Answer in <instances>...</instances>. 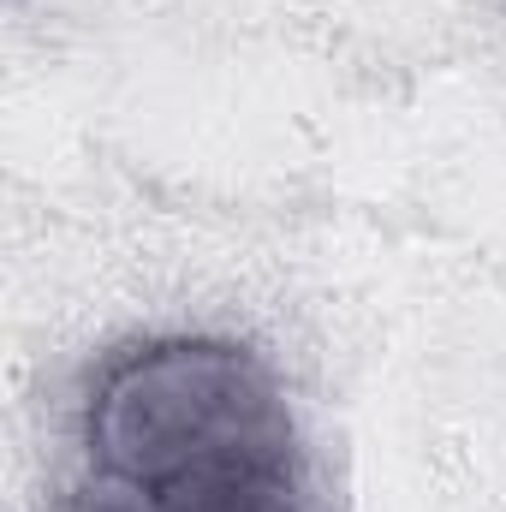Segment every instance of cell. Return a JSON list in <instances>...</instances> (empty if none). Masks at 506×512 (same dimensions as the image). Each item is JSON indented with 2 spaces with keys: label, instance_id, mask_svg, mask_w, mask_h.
I'll return each mask as SVG.
<instances>
[{
  "label": "cell",
  "instance_id": "6da1fadb",
  "mask_svg": "<svg viewBox=\"0 0 506 512\" xmlns=\"http://www.w3.org/2000/svg\"><path fill=\"white\" fill-rule=\"evenodd\" d=\"M102 483L149 512H304V447L274 370L239 340H149L84 417Z\"/></svg>",
  "mask_w": 506,
  "mask_h": 512
},
{
  "label": "cell",
  "instance_id": "7a4b0ae2",
  "mask_svg": "<svg viewBox=\"0 0 506 512\" xmlns=\"http://www.w3.org/2000/svg\"><path fill=\"white\" fill-rule=\"evenodd\" d=\"M72 512H149V507H143L137 495H126V489H114V483H108L102 495H84Z\"/></svg>",
  "mask_w": 506,
  "mask_h": 512
}]
</instances>
